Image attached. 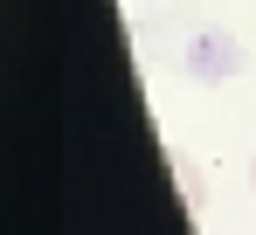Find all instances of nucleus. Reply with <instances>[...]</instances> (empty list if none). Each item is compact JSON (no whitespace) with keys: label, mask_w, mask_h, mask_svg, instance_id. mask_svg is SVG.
Returning a JSON list of instances; mask_svg holds the SVG:
<instances>
[{"label":"nucleus","mask_w":256,"mask_h":235,"mask_svg":"<svg viewBox=\"0 0 256 235\" xmlns=\"http://www.w3.org/2000/svg\"><path fill=\"white\" fill-rule=\"evenodd\" d=\"M250 187H256V159H250Z\"/></svg>","instance_id":"nucleus-1"}]
</instances>
